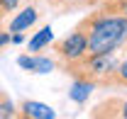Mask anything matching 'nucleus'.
<instances>
[{
	"label": "nucleus",
	"mask_w": 127,
	"mask_h": 119,
	"mask_svg": "<svg viewBox=\"0 0 127 119\" xmlns=\"http://www.w3.org/2000/svg\"><path fill=\"white\" fill-rule=\"evenodd\" d=\"M78 27L88 34V54H105L127 46V15L125 12H108L95 10L86 20H81Z\"/></svg>",
	"instance_id": "1"
},
{
	"label": "nucleus",
	"mask_w": 127,
	"mask_h": 119,
	"mask_svg": "<svg viewBox=\"0 0 127 119\" xmlns=\"http://www.w3.org/2000/svg\"><path fill=\"white\" fill-rule=\"evenodd\" d=\"M54 51L61 59V63L83 59L88 54V34H86V29L83 27H76L71 34H66L64 39L54 41Z\"/></svg>",
	"instance_id": "2"
},
{
	"label": "nucleus",
	"mask_w": 127,
	"mask_h": 119,
	"mask_svg": "<svg viewBox=\"0 0 127 119\" xmlns=\"http://www.w3.org/2000/svg\"><path fill=\"white\" fill-rule=\"evenodd\" d=\"M91 117L95 119H103V117H110V119H127V97H110V100H103L93 107Z\"/></svg>",
	"instance_id": "3"
},
{
	"label": "nucleus",
	"mask_w": 127,
	"mask_h": 119,
	"mask_svg": "<svg viewBox=\"0 0 127 119\" xmlns=\"http://www.w3.org/2000/svg\"><path fill=\"white\" fill-rule=\"evenodd\" d=\"M17 66L27 73H51L56 68V61L49 59V56H39V54H22L17 56Z\"/></svg>",
	"instance_id": "4"
},
{
	"label": "nucleus",
	"mask_w": 127,
	"mask_h": 119,
	"mask_svg": "<svg viewBox=\"0 0 127 119\" xmlns=\"http://www.w3.org/2000/svg\"><path fill=\"white\" fill-rule=\"evenodd\" d=\"M17 117H25V119H54L56 112L44 102H34V100H25L20 104V112Z\"/></svg>",
	"instance_id": "5"
},
{
	"label": "nucleus",
	"mask_w": 127,
	"mask_h": 119,
	"mask_svg": "<svg viewBox=\"0 0 127 119\" xmlns=\"http://www.w3.org/2000/svg\"><path fill=\"white\" fill-rule=\"evenodd\" d=\"M37 20H39L37 7L27 5V7H22V10H20V12H17L10 22H7V29H10V32H25V29H30Z\"/></svg>",
	"instance_id": "6"
},
{
	"label": "nucleus",
	"mask_w": 127,
	"mask_h": 119,
	"mask_svg": "<svg viewBox=\"0 0 127 119\" xmlns=\"http://www.w3.org/2000/svg\"><path fill=\"white\" fill-rule=\"evenodd\" d=\"M98 88L95 83H91V80H83V78H73V85L68 88V97L73 100L76 104H83L88 102V97H91V92Z\"/></svg>",
	"instance_id": "7"
},
{
	"label": "nucleus",
	"mask_w": 127,
	"mask_h": 119,
	"mask_svg": "<svg viewBox=\"0 0 127 119\" xmlns=\"http://www.w3.org/2000/svg\"><path fill=\"white\" fill-rule=\"evenodd\" d=\"M51 41H54V29L47 24V27H42V29H39V32L30 39L27 51H42V49H44V46H49Z\"/></svg>",
	"instance_id": "8"
},
{
	"label": "nucleus",
	"mask_w": 127,
	"mask_h": 119,
	"mask_svg": "<svg viewBox=\"0 0 127 119\" xmlns=\"http://www.w3.org/2000/svg\"><path fill=\"white\" fill-rule=\"evenodd\" d=\"M112 88H127V46H125V56L120 61V68H117V73H115Z\"/></svg>",
	"instance_id": "9"
},
{
	"label": "nucleus",
	"mask_w": 127,
	"mask_h": 119,
	"mask_svg": "<svg viewBox=\"0 0 127 119\" xmlns=\"http://www.w3.org/2000/svg\"><path fill=\"white\" fill-rule=\"evenodd\" d=\"M10 117H17L15 104H12V100L0 90V119H10Z\"/></svg>",
	"instance_id": "10"
},
{
	"label": "nucleus",
	"mask_w": 127,
	"mask_h": 119,
	"mask_svg": "<svg viewBox=\"0 0 127 119\" xmlns=\"http://www.w3.org/2000/svg\"><path fill=\"white\" fill-rule=\"evenodd\" d=\"M17 5H20V0H0V20L7 15V12H12Z\"/></svg>",
	"instance_id": "11"
},
{
	"label": "nucleus",
	"mask_w": 127,
	"mask_h": 119,
	"mask_svg": "<svg viewBox=\"0 0 127 119\" xmlns=\"http://www.w3.org/2000/svg\"><path fill=\"white\" fill-rule=\"evenodd\" d=\"M10 41H12V32H10V29L0 32V49H2L5 44H10Z\"/></svg>",
	"instance_id": "12"
},
{
	"label": "nucleus",
	"mask_w": 127,
	"mask_h": 119,
	"mask_svg": "<svg viewBox=\"0 0 127 119\" xmlns=\"http://www.w3.org/2000/svg\"><path fill=\"white\" fill-rule=\"evenodd\" d=\"M25 41V34L22 32H12V44H22Z\"/></svg>",
	"instance_id": "13"
}]
</instances>
